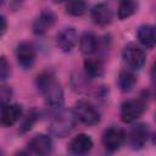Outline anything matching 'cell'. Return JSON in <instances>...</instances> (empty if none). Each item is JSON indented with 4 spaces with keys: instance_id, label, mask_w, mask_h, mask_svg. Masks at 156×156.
<instances>
[{
    "instance_id": "6da1fadb",
    "label": "cell",
    "mask_w": 156,
    "mask_h": 156,
    "mask_svg": "<svg viewBox=\"0 0 156 156\" xmlns=\"http://www.w3.org/2000/svg\"><path fill=\"white\" fill-rule=\"evenodd\" d=\"M35 84L49 107L56 111L62 108L65 101L63 90L52 72L46 71L40 73L35 79Z\"/></svg>"
},
{
    "instance_id": "7a4b0ae2",
    "label": "cell",
    "mask_w": 156,
    "mask_h": 156,
    "mask_svg": "<svg viewBox=\"0 0 156 156\" xmlns=\"http://www.w3.org/2000/svg\"><path fill=\"white\" fill-rule=\"evenodd\" d=\"M76 121L77 119L72 111H66L60 108L52 116L49 124V130L54 136H57V138L67 136L74 129Z\"/></svg>"
},
{
    "instance_id": "3957f363",
    "label": "cell",
    "mask_w": 156,
    "mask_h": 156,
    "mask_svg": "<svg viewBox=\"0 0 156 156\" xmlns=\"http://www.w3.org/2000/svg\"><path fill=\"white\" fill-rule=\"evenodd\" d=\"M146 108L147 102L145 98L127 100L121 106V119L124 123H134L144 115Z\"/></svg>"
},
{
    "instance_id": "277c9868",
    "label": "cell",
    "mask_w": 156,
    "mask_h": 156,
    "mask_svg": "<svg viewBox=\"0 0 156 156\" xmlns=\"http://www.w3.org/2000/svg\"><path fill=\"white\" fill-rule=\"evenodd\" d=\"M73 115L77 121L85 126H95L100 122L101 116L98 108L87 100H78L73 107Z\"/></svg>"
},
{
    "instance_id": "5b68a950",
    "label": "cell",
    "mask_w": 156,
    "mask_h": 156,
    "mask_svg": "<svg viewBox=\"0 0 156 156\" xmlns=\"http://www.w3.org/2000/svg\"><path fill=\"white\" fill-rule=\"evenodd\" d=\"M150 138V128L145 123H135L126 134V140L133 150H139L145 146Z\"/></svg>"
},
{
    "instance_id": "8992f818",
    "label": "cell",
    "mask_w": 156,
    "mask_h": 156,
    "mask_svg": "<svg viewBox=\"0 0 156 156\" xmlns=\"http://www.w3.org/2000/svg\"><path fill=\"white\" fill-rule=\"evenodd\" d=\"M102 145L107 151H117L126 140V132L118 126H111L102 134Z\"/></svg>"
},
{
    "instance_id": "52a82bcc",
    "label": "cell",
    "mask_w": 156,
    "mask_h": 156,
    "mask_svg": "<svg viewBox=\"0 0 156 156\" xmlns=\"http://www.w3.org/2000/svg\"><path fill=\"white\" fill-rule=\"evenodd\" d=\"M122 57H123V61L127 63V66H129L132 69L141 68L146 61L145 51L135 44H128L123 49Z\"/></svg>"
},
{
    "instance_id": "ba28073f",
    "label": "cell",
    "mask_w": 156,
    "mask_h": 156,
    "mask_svg": "<svg viewBox=\"0 0 156 156\" xmlns=\"http://www.w3.org/2000/svg\"><path fill=\"white\" fill-rule=\"evenodd\" d=\"M56 22V15L51 10H43L33 21L32 29L35 35H44Z\"/></svg>"
},
{
    "instance_id": "9c48e42d",
    "label": "cell",
    "mask_w": 156,
    "mask_h": 156,
    "mask_svg": "<svg viewBox=\"0 0 156 156\" xmlns=\"http://www.w3.org/2000/svg\"><path fill=\"white\" fill-rule=\"evenodd\" d=\"M35 49L30 43H21L16 50V58L23 69H30L35 62Z\"/></svg>"
},
{
    "instance_id": "30bf717a",
    "label": "cell",
    "mask_w": 156,
    "mask_h": 156,
    "mask_svg": "<svg viewBox=\"0 0 156 156\" xmlns=\"http://www.w3.org/2000/svg\"><path fill=\"white\" fill-rule=\"evenodd\" d=\"M27 147L28 152L34 155H48L54 149L51 138L45 134H37L35 136H33L29 140Z\"/></svg>"
},
{
    "instance_id": "8fae6325",
    "label": "cell",
    "mask_w": 156,
    "mask_h": 156,
    "mask_svg": "<svg viewBox=\"0 0 156 156\" xmlns=\"http://www.w3.org/2000/svg\"><path fill=\"white\" fill-rule=\"evenodd\" d=\"M78 41L77 30L72 27L62 28L56 35V45L63 52H69Z\"/></svg>"
},
{
    "instance_id": "7c38bea8",
    "label": "cell",
    "mask_w": 156,
    "mask_h": 156,
    "mask_svg": "<svg viewBox=\"0 0 156 156\" xmlns=\"http://www.w3.org/2000/svg\"><path fill=\"white\" fill-rule=\"evenodd\" d=\"M22 117V106L18 104H7L0 110V124L2 127H11Z\"/></svg>"
},
{
    "instance_id": "4fadbf2b",
    "label": "cell",
    "mask_w": 156,
    "mask_h": 156,
    "mask_svg": "<svg viewBox=\"0 0 156 156\" xmlns=\"http://www.w3.org/2000/svg\"><path fill=\"white\" fill-rule=\"evenodd\" d=\"M94 143L93 139L84 133H80L78 135H76L68 144V150L71 154L73 155H85L88 154L91 147H93Z\"/></svg>"
},
{
    "instance_id": "5bb4252c",
    "label": "cell",
    "mask_w": 156,
    "mask_h": 156,
    "mask_svg": "<svg viewBox=\"0 0 156 156\" xmlns=\"http://www.w3.org/2000/svg\"><path fill=\"white\" fill-rule=\"evenodd\" d=\"M90 16H91V20L95 24L98 26H101V27H105L107 24L111 23L112 21V11L111 9L106 5V4H96L93 6L91 11H90Z\"/></svg>"
},
{
    "instance_id": "9a60e30c",
    "label": "cell",
    "mask_w": 156,
    "mask_h": 156,
    "mask_svg": "<svg viewBox=\"0 0 156 156\" xmlns=\"http://www.w3.org/2000/svg\"><path fill=\"white\" fill-rule=\"evenodd\" d=\"M138 39L140 41V44L144 48L147 49H154L155 44H156V32H155V27L151 24H143L139 27L138 29Z\"/></svg>"
},
{
    "instance_id": "2e32d148",
    "label": "cell",
    "mask_w": 156,
    "mask_h": 156,
    "mask_svg": "<svg viewBox=\"0 0 156 156\" xmlns=\"http://www.w3.org/2000/svg\"><path fill=\"white\" fill-rule=\"evenodd\" d=\"M99 39L91 32H84L79 38V49L82 54L89 56L98 51Z\"/></svg>"
},
{
    "instance_id": "e0dca14e",
    "label": "cell",
    "mask_w": 156,
    "mask_h": 156,
    "mask_svg": "<svg viewBox=\"0 0 156 156\" xmlns=\"http://www.w3.org/2000/svg\"><path fill=\"white\" fill-rule=\"evenodd\" d=\"M83 67H84V74L89 79L98 78L104 73V63L98 57L85 58L84 63H83Z\"/></svg>"
},
{
    "instance_id": "ac0fdd59",
    "label": "cell",
    "mask_w": 156,
    "mask_h": 156,
    "mask_svg": "<svg viewBox=\"0 0 156 156\" xmlns=\"http://www.w3.org/2000/svg\"><path fill=\"white\" fill-rule=\"evenodd\" d=\"M117 82H118V88L121 89V91L128 93L134 88V85L136 83V78H135V74L132 71L123 69V71L119 72Z\"/></svg>"
},
{
    "instance_id": "d6986e66",
    "label": "cell",
    "mask_w": 156,
    "mask_h": 156,
    "mask_svg": "<svg viewBox=\"0 0 156 156\" xmlns=\"http://www.w3.org/2000/svg\"><path fill=\"white\" fill-rule=\"evenodd\" d=\"M136 2L134 0H119L118 4V9H117V16L121 21L127 20L128 17H130L132 15H134V12L136 11Z\"/></svg>"
},
{
    "instance_id": "ffe728a7",
    "label": "cell",
    "mask_w": 156,
    "mask_h": 156,
    "mask_svg": "<svg viewBox=\"0 0 156 156\" xmlns=\"http://www.w3.org/2000/svg\"><path fill=\"white\" fill-rule=\"evenodd\" d=\"M66 13L73 17H79L85 13L87 4L84 0H67L66 1Z\"/></svg>"
},
{
    "instance_id": "44dd1931",
    "label": "cell",
    "mask_w": 156,
    "mask_h": 156,
    "mask_svg": "<svg viewBox=\"0 0 156 156\" xmlns=\"http://www.w3.org/2000/svg\"><path fill=\"white\" fill-rule=\"evenodd\" d=\"M38 117H39V113H38L34 108L30 110V111L27 113V116L23 118V121H22V123H21V126H20V132H21V133H26V132L30 130L32 127L34 126V123L37 122Z\"/></svg>"
},
{
    "instance_id": "7402d4cb",
    "label": "cell",
    "mask_w": 156,
    "mask_h": 156,
    "mask_svg": "<svg viewBox=\"0 0 156 156\" xmlns=\"http://www.w3.org/2000/svg\"><path fill=\"white\" fill-rule=\"evenodd\" d=\"M11 74V67L5 56H0V82H5L9 79Z\"/></svg>"
},
{
    "instance_id": "603a6c76",
    "label": "cell",
    "mask_w": 156,
    "mask_h": 156,
    "mask_svg": "<svg viewBox=\"0 0 156 156\" xmlns=\"http://www.w3.org/2000/svg\"><path fill=\"white\" fill-rule=\"evenodd\" d=\"M12 89L9 85H0V110L11 101Z\"/></svg>"
},
{
    "instance_id": "cb8c5ba5",
    "label": "cell",
    "mask_w": 156,
    "mask_h": 156,
    "mask_svg": "<svg viewBox=\"0 0 156 156\" xmlns=\"http://www.w3.org/2000/svg\"><path fill=\"white\" fill-rule=\"evenodd\" d=\"M6 29H7V20L5 16L0 15V37H2L5 34Z\"/></svg>"
},
{
    "instance_id": "d4e9b609",
    "label": "cell",
    "mask_w": 156,
    "mask_h": 156,
    "mask_svg": "<svg viewBox=\"0 0 156 156\" xmlns=\"http://www.w3.org/2000/svg\"><path fill=\"white\" fill-rule=\"evenodd\" d=\"M55 2H65V1H67V0H54Z\"/></svg>"
},
{
    "instance_id": "484cf974",
    "label": "cell",
    "mask_w": 156,
    "mask_h": 156,
    "mask_svg": "<svg viewBox=\"0 0 156 156\" xmlns=\"http://www.w3.org/2000/svg\"><path fill=\"white\" fill-rule=\"evenodd\" d=\"M2 2H4V0H0V5H2Z\"/></svg>"
},
{
    "instance_id": "4316f807",
    "label": "cell",
    "mask_w": 156,
    "mask_h": 156,
    "mask_svg": "<svg viewBox=\"0 0 156 156\" xmlns=\"http://www.w3.org/2000/svg\"><path fill=\"white\" fill-rule=\"evenodd\" d=\"M16 1H21V0H16Z\"/></svg>"
}]
</instances>
